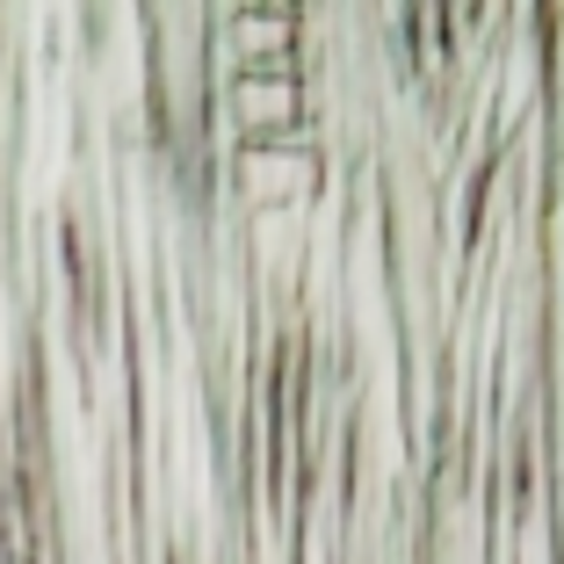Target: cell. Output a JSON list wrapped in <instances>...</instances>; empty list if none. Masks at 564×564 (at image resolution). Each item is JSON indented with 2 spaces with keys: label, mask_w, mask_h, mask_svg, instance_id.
<instances>
[]
</instances>
